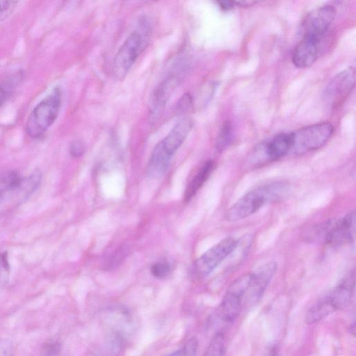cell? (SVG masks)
<instances>
[{
  "mask_svg": "<svg viewBox=\"0 0 356 356\" xmlns=\"http://www.w3.org/2000/svg\"><path fill=\"white\" fill-rule=\"evenodd\" d=\"M179 77L175 74L167 76L154 90L151 102V113L155 118L162 112L170 95L177 88Z\"/></svg>",
  "mask_w": 356,
  "mask_h": 356,
  "instance_id": "obj_13",
  "label": "cell"
},
{
  "mask_svg": "<svg viewBox=\"0 0 356 356\" xmlns=\"http://www.w3.org/2000/svg\"><path fill=\"white\" fill-rule=\"evenodd\" d=\"M355 213L351 211L337 220L327 221L325 243L341 246L353 242L355 234Z\"/></svg>",
  "mask_w": 356,
  "mask_h": 356,
  "instance_id": "obj_9",
  "label": "cell"
},
{
  "mask_svg": "<svg viewBox=\"0 0 356 356\" xmlns=\"http://www.w3.org/2000/svg\"><path fill=\"white\" fill-rule=\"evenodd\" d=\"M193 127L192 120L184 118L177 122L168 134L161 140L168 153L173 155L183 143Z\"/></svg>",
  "mask_w": 356,
  "mask_h": 356,
  "instance_id": "obj_14",
  "label": "cell"
},
{
  "mask_svg": "<svg viewBox=\"0 0 356 356\" xmlns=\"http://www.w3.org/2000/svg\"><path fill=\"white\" fill-rule=\"evenodd\" d=\"M336 311V309L326 296L316 302L309 309L305 316V322L309 325L318 323Z\"/></svg>",
  "mask_w": 356,
  "mask_h": 356,
  "instance_id": "obj_18",
  "label": "cell"
},
{
  "mask_svg": "<svg viewBox=\"0 0 356 356\" xmlns=\"http://www.w3.org/2000/svg\"><path fill=\"white\" fill-rule=\"evenodd\" d=\"M61 102L62 92L56 87L30 113L26 124L28 135L33 138L43 136L57 119Z\"/></svg>",
  "mask_w": 356,
  "mask_h": 356,
  "instance_id": "obj_3",
  "label": "cell"
},
{
  "mask_svg": "<svg viewBox=\"0 0 356 356\" xmlns=\"http://www.w3.org/2000/svg\"><path fill=\"white\" fill-rule=\"evenodd\" d=\"M323 39L303 38L295 47L292 62L295 66L304 68L311 66L318 58L322 50Z\"/></svg>",
  "mask_w": 356,
  "mask_h": 356,
  "instance_id": "obj_12",
  "label": "cell"
},
{
  "mask_svg": "<svg viewBox=\"0 0 356 356\" xmlns=\"http://www.w3.org/2000/svg\"><path fill=\"white\" fill-rule=\"evenodd\" d=\"M245 289V283L239 279L231 284L218 309V314L221 321L230 323L236 319L243 303Z\"/></svg>",
  "mask_w": 356,
  "mask_h": 356,
  "instance_id": "obj_10",
  "label": "cell"
},
{
  "mask_svg": "<svg viewBox=\"0 0 356 356\" xmlns=\"http://www.w3.org/2000/svg\"><path fill=\"white\" fill-rule=\"evenodd\" d=\"M60 344L56 341H47L42 346L39 356H60Z\"/></svg>",
  "mask_w": 356,
  "mask_h": 356,
  "instance_id": "obj_26",
  "label": "cell"
},
{
  "mask_svg": "<svg viewBox=\"0 0 356 356\" xmlns=\"http://www.w3.org/2000/svg\"><path fill=\"white\" fill-rule=\"evenodd\" d=\"M85 152L84 143L79 140H74L70 146V153L74 157H79L81 156Z\"/></svg>",
  "mask_w": 356,
  "mask_h": 356,
  "instance_id": "obj_28",
  "label": "cell"
},
{
  "mask_svg": "<svg viewBox=\"0 0 356 356\" xmlns=\"http://www.w3.org/2000/svg\"><path fill=\"white\" fill-rule=\"evenodd\" d=\"M354 286V279L347 278L327 296L337 311L345 308L350 303L353 296Z\"/></svg>",
  "mask_w": 356,
  "mask_h": 356,
  "instance_id": "obj_16",
  "label": "cell"
},
{
  "mask_svg": "<svg viewBox=\"0 0 356 356\" xmlns=\"http://www.w3.org/2000/svg\"><path fill=\"white\" fill-rule=\"evenodd\" d=\"M9 264L7 254L4 252L0 254V290L6 284L9 276Z\"/></svg>",
  "mask_w": 356,
  "mask_h": 356,
  "instance_id": "obj_25",
  "label": "cell"
},
{
  "mask_svg": "<svg viewBox=\"0 0 356 356\" xmlns=\"http://www.w3.org/2000/svg\"><path fill=\"white\" fill-rule=\"evenodd\" d=\"M192 97L188 93L184 94L177 104V109L179 112L188 109L192 104Z\"/></svg>",
  "mask_w": 356,
  "mask_h": 356,
  "instance_id": "obj_29",
  "label": "cell"
},
{
  "mask_svg": "<svg viewBox=\"0 0 356 356\" xmlns=\"http://www.w3.org/2000/svg\"><path fill=\"white\" fill-rule=\"evenodd\" d=\"M220 7H221L222 9L227 10H230L234 8L235 3V1H219L218 2Z\"/></svg>",
  "mask_w": 356,
  "mask_h": 356,
  "instance_id": "obj_30",
  "label": "cell"
},
{
  "mask_svg": "<svg viewBox=\"0 0 356 356\" xmlns=\"http://www.w3.org/2000/svg\"><path fill=\"white\" fill-rule=\"evenodd\" d=\"M291 133H280L258 145L252 153L249 161L254 167L276 161L290 153Z\"/></svg>",
  "mask_w": 356,
  "mask_h": 356,
  "instance_id": "obj_5",
  "label": "cell"
},
{
  "mask_svg": "<svg viewBox=\"0 0 356 356\" xmlns=\"http://www.w3.org/2000/svg\"><path fill=\"white\" fill-rule=\"evenodd\" d=\"M333 130V126L330 123L320 122L291 132L292 144L290 153L302 154L318 149L328 140Z\"/></svg>",
  "mask_w": 356,
  "mask_h": 356,
  "instance_id": "obj_4",
  "label": "cell"
},
{
  "mask_svg": "<svg viewBox=\"0 0 356 356\" xmlns=\"http://www.w3.org/2000/svg\"><path fill=\"white\" fill-rule=\"evenodd\" d=\"M19 78L21 76L17 74V76L12 77L10 80L0 83V108L5 104L11 90L19 82Z\"/></svg>",
  "mask_w": 356,
  "mask_h": 356,
  "instance_id": "obj_23",
  "label": "cell"
},
{
  "mask_svg": "<svg viewBox=\"0 0 356 356\" xmlns=\"http://www.w3.org/2000/svg\"><path fill=\"white\" fill-rule=\"evenodd\" d=\"M22 179L13 171H9L0 174V197L8 190L17 188Z\"/></svg>",
  "mask_w": 356,
  "mask_h": 356,
  "instance_id": "obj_21",
  "label": "cell"
},
{
  "mask_svg": "<svg viewBox=\"0 0 356 356\" xmlns=\"http://www.w3.org/2000/svg\"><path fill=\"white\" fill-rule=\"evenodd\" d=\"M172 155L166 152L160 141L154 147L147 166V175L151 177L163 175L168 168Z\"/></svg>",
  "mask_w": 356,
  "mask_h": 356,
  "instance_id": "obj_15",
  "label": "cell"
},
{
  "mask_svg": "<svg viewBox=\"0 0 356 356\" xmlns=\"http://www.w3.org/2000/svg\"><path fill=\"white\" fill-rule=\"evenodd\" d=\"M225 351V337L222 332H217L211 339L202 356H223Z\"/></svg>",
  "mask_w": 356,
  "mask_h": 356,
  "instance_id": "obj_22",
  "label": "cell"
},
{
  "mask_svg": "<svg viewBox=\"0 0 356 356\" xmlns=\"http://www.w3.org/2000/svg\"><path fill=\"white\" fill-rule=\"evenodd\" d=\"M168 356H172V355H169Z\"/></svg>",
  "mask_w": 356,
  "mask_h": 356,
  "instance_id": "obj_31",
  "label": "cell"
},
{
  "mask_svg": "<svg viewBox=\"0 0 356 356\" xmlns=\"http://www.w3.org/2000/svg\"><path fill=\"white\" fill-rule=\"evenodd\" d=\"M172 267L167 261H160L152 264L151 267L152 275L159 279L166 277L170 273Z\"/></svg>",
  "mask_w": 356,
  "mask_h": 356,
  "instance_id": "obj_24",
  "label": "cell"
},
{
  "mask_svg": "<svg viewBox=\"0 0 356 356\" xmlns=\"http://www.w3.org/2000/svg\"><path fill=\"white\" fill-rule=\"evenodd\" d=\"M17 1H0V21L6 19L14 11Z\"/></svg>",
  "mask_w": 356,
  "mask_h": 356,
  "instance_id": "obj_27",
  "label": "cell"
},
{
  "mask_svg": "<svg viewBox=\"0 0 356 356\" xmlns=\"http://www.w3.org/2000/svg\"><path fill=\"white\" fill-rule=\"evenodd\" d=\"M234 129L230 121H226L222 124L216 138V146L219 152L225 150L232 142Z\"/></svg>",
  "mask_w": 356,
  "mask_h": 356,
  "instance_id": "obj_19",
  "label": "cell"
},
{
  "mask_svg": "<svg viewBox=\"0 0 356 356\" xmlns=\"http://www.w3.org/2000/svg\"><path fill=\"white\" fill-rule=\"evenodd\" d=\"M276 269V263L269 261L251 272L250 282L244 302L249 304L254 303L261 298Z\"/></svg>",
  "mask_w": 356,
  "mask_h": 356,
  "instance_id": "obj_11",
  "label": "cell"
},
{
  "mask_svg": "<svg viewBox=\"0 0 356 356\" xmlns=\"http://www.w3.org/2000/svg\"><path fill=\"white\" fill-rule=\"evenodd\" d=\"M355 83V70L353 66L339 72L327 85L323 97L331 106H339L350 93Z\"/></svg>",
  "mask_w": 356,
  "mask_h": 356,
  "instance_id": "obj_8",
  "label": "cell"
},
{
  "mask_svg": "<svg viewBox=\"0 0 356 356\" xmlns=\"http://www.w3.org/2000/svg\"><path fill=\"white\" fill-rule=\"evenodd\" d=\"M335 14L336 9L331 5L323 6L311 11L301 25L303 38L323 39Z\"/></svg>",
  "mask_w": 356,
  "mask_h": 356,
  "instance_id": "obj_7",
  "label": "cell"
},
{
  "mask_svg": "<svg viewBox=\"0 0 356 356\" xmlns=\"http://www.w3.org/2000/svg\"><path fill=\"white\" fill-rule=\"evenodd\" d=\"M238 241L227 237L211 248L195 261L193 272L195 276L203 277L211 273L226 257L237 248Z\"/></svg>",
  "mask_w": 356,
  "mask_h": 356,
  "instance_id": "obj_6",
  "label": "cell"
},
{
  "mask_svg": "<svg viewBox=\"0 0 356 356\" xmlns=\"http://www.w3.org/2000/svg\"><path fill=\"white\" fill-rule=\"evenodd\" d=\"M215 168V163L212 160L207 161L200 168L188 184L184 193V200L189 202L195 195L204 184L212 174Z\"/></svg>",
  "mask_w": 356,
  "mask_h": 356,
  "instance_id": "obj_17",
  "label": "cell"
},
{
  "mask_svg": "<svg viewBox=\"0 0 356 356\" xmlns=\"http://www.w3.org/2000/svg\"><path fill=\"white\" fill-rule=\"evenodd\" d=\"M149 38V27L142 21L139 27L125 40L116 53L113 65V74L119 79H123L136 60L146 47Z\"/></svg>",
  "mask_w": 356,
  "mask_h": 356,
  "instance_id": "obj_2",
  "label": "cell"
},
{
  "mask_svg": "<svg viewBox=\"0 0 356 356\" xmlns=\"http://www.w3.org/2000/svg\"><path fill=\"white\" fill-rule=\"evenodd\" d=\"M41 173L38 170L34 171L26 179H22V182L17 188L22 193V197L27 198L40 185L41 181Z\"/></svg>",
  "mask_w": 356,
  "mask_h": 356,
  "instance_id": "obj_20",
  "label": "cell"
},
{
  "mask_svg": "<svg viewBox=\"0 0 356 356\" xmlns=\"http://www.w3.org/2000/svg\"><path fill=\"white\" fill-rule=\"evenodd\" d=\"M287 185L283 181H271L257 186L239 198L225 212L227 221L244 219L267 204L282 198L286 193Z\"/></svg>",
  "mask_w": 356,
  "mask_h": 356,
  "instance_id": "obj_1",
  "label": "cell"
}]
</instances>
